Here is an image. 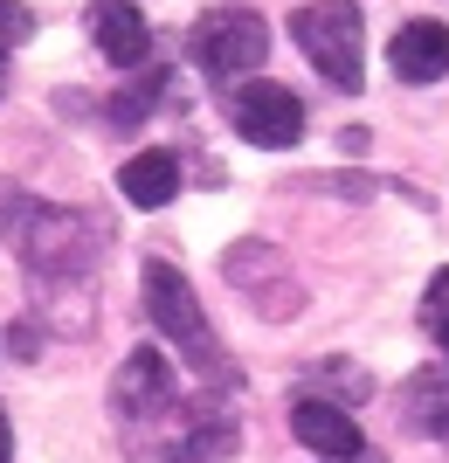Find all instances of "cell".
Wrapping results in <instances>:
<instances>
[{"label":"cell","instance_id":"6da1fadb","mask_svg":"<svg viewBox=\"0 0 449 463\" xmlns=\"http://www.w3.org/2000/svg\"><path fill=\"white\" fill-rule=\"evenodd\" d=\"M0 214H7V242L21 250V263H28V270H42V277H83V270L104 256V242H111L104 214L42 208V201L7 194V187H0Z\"/></svg>","mask_w":449,"mask_h":463},{"label":"cell","instance_id":"7a4b0ae2","mask_svg":"<svg viewBox=\"0 0 449 463\" xmlns=\"http://www.w3.org/2000/svg\"><path fill=\"white\" fill-rule=\"evenodd\" d=\"M138 284H145V318L159 326V339L187 360V367L201 373L208 387H242V373L221 360L215 346V326H208V311H201L194 284L180 277V263H166V256H153L145 270H138Z\"/></svg>","mask_w":449,"mask_h":463},{"label":"cell","instance_id":"3957f363","mask_svg":"<svg viewBox=\"0 0 449 463\" xmlns=\"http://www.w3.org/2000/svg\"><path fill=\"white\" fill-rule=\"evenodd\" d=\"M291 35H297V49L312 56L318 77L339 83L346 97L367 83V28H360V7H352V0H312V7H297Z\"/></svg>","mask_w":449,"mask_h":463},{"label":"cell","instance_id":"277c9868","mask_svg":"<svg viewBox=\"0 0 449 463\" xmlns=\"http://www.w3.org/2000/svg\"><path fill=\"white\" fill-rule=\"evenodd\" d=\"M187 56L215 83L235 90V83H249V70H263L270 28H263V14H249V7H208V14L194 21V35H187Z\"/></svg>","mask_w":449,"mask_h":463},{"label":"cell","instance_id":"5b68a950","mask_svg":"<svg viewBox=\"0 0 449 463\" xmlns=\"http://www.w3.org/2000/svg\"><path fill=\"white\" fill-rule=\"evenodd\" d=\"M229 118H235V132L249 138V146H263V153H284V146L304 138V97L284 90V83H270V77L235 83L229 90Z\"/></svg>","mask_w":449,"mask_h":463},{"label":"cell","instance_id":"8992f818","mask_svg":"<svg viewBox=\"0 0 449 463\" xmlns=\"http://www.w3.org/2000/svg\"><path fill=\"white\" fill-rule=\"evenodd\" d=\"M180 381H173V360L159 346H138L125 367H117L111 381V408L125 415V422H145V415H159V408H173Z\"/></svg>","mask_w":449,"mask_h":463},{"label":"cell","instance_id":"52a82bcc","mask_svg":"<svg viewBox=\"0 0 449 463\" xmlns=\"http://www.w3.org/2000/svg\"><path fill=\"white\" fill-rule=\"evenodd\" d=\"M291 436L312 449V457H332V463L367 457V436H360V422H352L339 402H318V394H297V402H291Z\"/></svg>","mask_w":449,"mask_h":463},{"label":"cell","instance_id":"ba28073f","mask_svg":"<svg viewBox=\"0 0 449 463\" xmlns=\"http://www.w3.org/2000/svg\"><path fill=\"white\" fill-rule=\"evenodd\" d=\"M90 42L111 70H145L153 56V21L138 14V0H98L90 7Z\"/></svg>","mask_w":449,"mask_h":463},{"label":"cell","instance_id":"9c48e42d","mask_svg":"<svg viewBox=\"0 0 449 463\" xmlns=\"http://www.w3.org/2000/svg\"><path fill=\"white\" fill-rule=\"evenodd\" d=\"M388 62L401 83H435L449 70V28L443 21H401L388 42Z\"/></svg>","mask_w":449,"mask_h":463},{"label":"cell","instance_id":"30bf717a","mask_svg":"<svg viewBox=\"0 0 449 463\" xmlns=\"http://www.w3.org/2000/svg\"><path fill=\"white\" fill-rule=\"evenodd\" d=\"M235 449H242V429H235V415H221L215 402L194 408V422L180 429V443L166 449V463H229Z\"/></svg>","mask_w":449,"mask_h":463},{"label":"cell","instance_id":"8fae6325","mask_svg":"<svg viewBox=\"0 0 449 463\" xmlns=\"http://www.w3.org/2000/svg\"><path fill=\"white\" fill-rule=\"evenodd\" d=\"M401 422H408L415 436H435V443H449V360L401 381Z\"/></svg>","mask_w":449,"mask_h":463},{"label":"cell","instance_id":"7c38bea8","mask_svg":"<svg viewBox=\"0 0 449 463\" xmlns=\"http://www.w3.org/2000/svg\"><path fill=\"white\" fill-rule=\"evenodd\" d=\"M117 194H125L132 208H166V201L180 194V159L173 153H138V159H125Z\"/></svg>","mask_w":449,"mask_h":463},{"label":"cell","instance_id":"4fadbf2b","mask_svg":"<svg viewBox=\"0 0 449 463\" xmlns=\"http://www.w3.org/2000/svg\"><path fill=\"white\" fill-rule=\"evenodd\" d=\"M159 97H166V70H138V83H132V90H117V97H111V118L125 125V132H132V125H138L145 111H153Z\"/></svg>","mask_w":449,"mask_h":463},{"label":"cell","instance_id":"5bb4252c","mask_svg":"<svg viewBox=\"0 0 449 463\" xmlns=\"http://www.w3.org/2000/svg\"><path fill=\"white\" fill-rule=\"evenodd\" d=\"M318 381H325V387H352V394H367V367H352V360H318V367L312 373H304V387H318Z\"/></svg>","mask_w":449,"mask_h":463},{"label":"cell","instance_id":"9a60e30c","mask_svg":"<svg viewBox=\"0 0 449 463\" xmlns=\"http://www.w3.org/2000/svg\"><path fill=\"white\" fill-rule=\"evenodd\" d=\"M28 35H35V14H28L21 0H0V56H7V49H21Z\"/></svg>","mask_w":449,"mask_h":463},{"label":"cell","instance_id":"2e32d148","mask_svg":"<svg viewBox=\"0 0 449 463\" xmlns=\"http://www.w3.org/2000/svg\"><path fill=\"white\" fill-rule=\"evenodd\" d=\"M422 326H449V270H435L429 277V298H422Z\"/></svg>","mask_w":449,"mask_h":463},{"label":"cell","instance_id":"e0dca14e","mask_svg":"<svg viewBox=\"0 0 449 463\" xmlns=\"http://www.w3.org/2000/svg\"><path fill=\"white\" fill-rule=\"evenodd\" d=\"M7 346H14V360H35V326H7Z\"/></svg>","mask_w":449,"mask_h":463},{"label":"cell","instance_id":"ac0fdd59","mask_svg":"<svg viewBox=\"0 0 449 463\" xmlns=\"http://www.w3.org/2000/svg\"><path fill=\"white\" fill-rule=\"evenodd\" d=\"M14 457V429H7V408H0V463Z\"/></svg>","mask_w":449,"mask_h":463},{"label":"cell","instance_id":"d6986e66","mask_svg":"<svg viewBox=\"0 0 449 463\" xmlns=\"http://www.w3.org/2000/svg\"><path fill=\"white\" fill-rule=\"evenodd\" d=\"M435 346H443V360H449V326H435Z\"/></svg>","mask_w":449,"mask_h":463}]
</instances>
